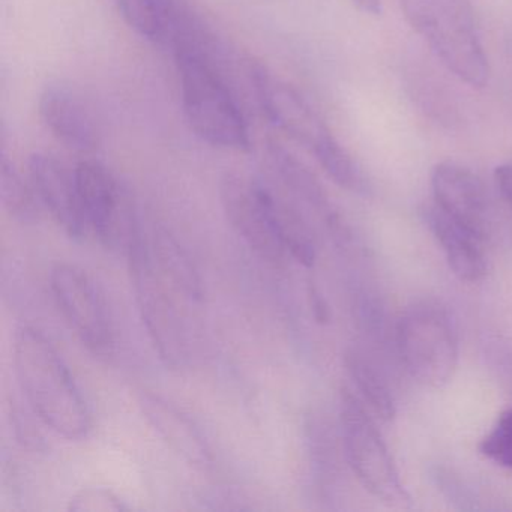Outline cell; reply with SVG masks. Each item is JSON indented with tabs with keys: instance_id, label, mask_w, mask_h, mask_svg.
Wrapping results in <instances>:
<instances>
[{
	"instance_id": "11",
	"label": "cell",
	"mask_w": 512,
	"mask_h": 512,
	"mask_svg": "<svg viewBox=\"0 0 512 512\" xmlns=\"http://www.w3.org/2000/svg\"><path fill=\"white\" fill-rule=\"evenodd\" d=\"M434 205L449 217L487 239L490 230V199L484 182L469 167L446 160L431 172Z\"/></svg>"
},
{
	"instance_id": "24",
	"label": "cell",
	"mask_w": 512,
	"mask_h": 512,
	"mask_svg": "<svg viewBox=\"0 0 512 512\" xmlns=\"http://www.w3.org/2000/svg\"><path fill=\"white\" fill-rule=\"evenodd\" d=\"M70 512H124L128 506L109 488L86 487L77 491L67 506Z\"/></svg>"
},
{
	"instance_id": "25",
	"label": "cell",
	"mask_w": 512,
	"mask_h": 512,
	"mask_svg": "<svg viewBox=\"0 0 512 512\" xmlns=\"http://www.w3.org/2000/svg\"><path fill=\"white\" fill-rule=\"evenodd\" d=\"M308 299H310L311 311H313L314 319L320 325H326L331 320V308L328 301L322 295L319 289L313 283L308 286Z\"/></svg>"
},
{
	"instance_id": "18",
	"label": "cell",
	"mask_w": 512,
	"mask_h": 512,
	"mask_svg": "<svg viewBox=\"0 0 512 512\" xmlns=\"http://www.w3.org/2000/svg\"><path fill=\"white\" fill-rule=\"evenodd\" d=\"M269 208L274 218L275 229L287 254L305 268L314 266L317 259L316 244H314L313 233L305 223L301 212H298L292 203L281 199L271 187H269Z\"/></svg>"
},
{
	"instance_id": "8",
	"label": "cell",
	"mask_w": 512,
	"mask_h": 512,
	"mask_svg": "<svg viewBox=\"0 0 512 512\" xmlns=\"http://www.w3.org/2000/svg\"><path fill=\"white\" fill-rule=\"evenodd\" d=\"M53 298L65 322L83 344L97 355L115 346L109 308L92 278L77 266L59 263L50 274Z\"/></svg>"
},
{
	"instance_id": "4",
	"label": "cell",
	"mask_w": 512,
	"mask_h": 512,
	"mask_svg": "<svg viewBox=\"0 0 512 512\" xmlns=\"http://www.w3.org/2000/svg\"><path fill=\"white\" fill-rule=\"evenodd\" d=\"M128 262L143 325L161 361L181 370L188 361V340L172 286L161 275L152 256L151 241L137 227L127 245Z\"/></svg>"
},
{
	"instance_id": "22",
	"label": "cell",
	"mask_w": 512,
	"mask_h": 512,
	"mask_svg": "<svg viewBox=\"0 0 512 512\" xmlns=\"http://www.w3.org/2000/svg\"><path fill=\"white\" fill-rule=\"evenodd\" d=\"M119 14L134 32L146 40L160 41L164 0H113Z\"/></svg>"
},
{
	"instance_id": "16",
	"label": "cell",
	"mask_w": 512,
	"mask_h": 512,
	"mask_svg": "<svg viewBox=\"0 0 512 512\" xmlns=\"http://www.w3.org/2000/svg\"><path fill=\"white\" fill-rule=\"evenodd\" d=\"M268 158L278 181L296 202L322 217L329 229L343 230L340 217L332 208L325 188L298 157L280 143L271 142L268 145Z\"/></svg>"
},
{
	"instance_id": "1",
	"label": "cell",
	"mask_w": 512,
	"mask_h": 512,
	"mask_svg": "<svg viewBox=\"0 0 512 512\" xmlns=\"http://www.w3.org/2000/svg\"><path fill=\"white\" fill-rule=\"evenodd\" d=\"M14 367L32 412L67 440L86 439L92 428L88 404L52 341L32 326L14 335Z\"/></svg>"
},
{
	"instance_id": "20",
	"label": "cell",
	"mask_w": 512,
	"mask_h": 512,
	"mask_svg": "<svg viewBox=\"0 0 512 512\" xmlns=\"http://www.w3.org/2000/svg\"><path fill=\"white\" fill-rule=\"evenodd\" d=\"M344 364L370 409L383 421H392L395 416L394 395L376 365L355 349L346 353Z\"/></svg>"
},
{
	"instance_id": "17",
	"label": "cell",
	"mask_w": 512,
	"mask_h": 512,
	"mask_svg": "<svg viewBox=\"0 0 512 512\" xmlns=\"http://www.w3.org/2000/svg\"><path fill=\"white\" fill-rule=\"evenodd\" d=\"M151 250L158 271L169 281L170 286L191 301H202L203 286L199 272L187 251L169 230L155 227Z\"/></svg>"
},
{
	"instance_id": "5",
	"label": "cell",
	"mask_w": 512,
	"mask_h": 512,
	"mask_svg": "<svg viewBox=\"0 0 512 512\" xmlns=\"http://www.w3.org/2000/svg\"><path fill=\"white\" fill-rule=\"evenodd\" d=\"M397 346L412 379L428 388H442L454 377L460 358L458 329L439 302L412 305L398 320Z\"/></svg>"
},
{
	"instance_id": "3",
	"label": "cell",
	"mask_w": 512,
	"mask_h": 512,
	"mask_svg": "<svg viewBox=\"0 0 512 512\" xmlns=\"http://www.w3.org/2000/svg\"><path fill=\"white\" fill-rule=\"evenodd\" d=\"M407 23L461 82L485 88L490 65L470 0H400Z\"/></svg>"
},
{
	"instance_id": "27",
	"label": "cell",
	"mask_w": 512,
	"mask_h": 512,
	"mask_svg": "<svg viewBox=\"0 0 512 512\" xmlns=\"http://www.w3.org/2000/svg\"><path fill=\"white\" fill-rule=\"evenodd\" d=\"M353 5L368 16H380L382 2L380 0H352Z\"/></svg>"
},
{
	"instance_id": "9",
	"label": "cell",
	"mask_w": 512,
	"mask_h": 512,
	"mask_svg": "<svg viewBox=\"0 0 512 512\" xmlns=\"http://www.w3.org/2000/svg\"><path fill=\"white\" fill-rule=\"evenodd\" d=\"M220 202L232 229L266 262L280 263L287 251L269 208V187L259 179L226 173L220 181Z\"/></svg>"
},
{
	"instance_id": "2",
	"label": "cell",
	"mask_w": 512,
	"mask_h": 512,
	"mask_svg": "<svg viewBox=\"0 0 512 512\" xmlns=\"http://www.w3.org/2000/svg\"><path fill=\"white\" fill-rule=\"evenodd\" d=\"M182 109L197 137L226 151L247 152L251 133L238 98L227 85L220 64L199 53L175 55Z\"/></svg>"
},
{
	"instance_id": "10",
	"label": "cell",
	"mask_w": 512,
	"mask_h": 512,
	"mask_svg": "<svg viewBox=\"0 0 512 512\" xmlns=\"http://www.w3.org/2000/svg\"><path fill=\"white\" fill-rule=\"evenodd\" d=\"M250 80L263 115L284 136L311 154L332 136L319 113L286 80L260 64H251Z\"/></svg>"
},
{
	"instance_id": "15",
	"label": "cell",
	"mask_w": 512,
	"mask_h": 512,
	"mask_svg": "<svg viewBox=\"0 0 512 512\" xmlns=\"http://www.w3.org/2000/svg\"><path fill=\"white\" fill-rule=\"evenodd\" d=\"M425 223L439 242L455 277L466 283H478L487 275L488 262L485 241L473 230L467 229L449 217L437 205L425 206Z\"/></svg>"
},
{
	"instance_id": "6",
	"label": "cell",
	"mask_w": 512,
	"mask_h": 512,
	"mask_svg": "<svg viewBox=\"0 0 512 512\" xmlns=\"http://www.w3.org/2000/svg\"><path fill=\"white\" fill-rule=\"evenodd\" d=\"M340 419L347 463L362 487L386 506L407 508L410 497L391 452L362 401L349 391L341 395Z\"/></svg>"
},
{
	"instance_id": "12",
	"label": "cell",
	"mask_w": 512,
	"mask_h": 512,
	"mask_svg": "<svg viewBox=\"0 0 512 512\" xmlns=\"http://www.w3.org/2000/svg\"><path fill=\"white\" fill-rule=\"evenodd\" d=\"M38 112L58 142L76 152L97 151L101 127L91 104L64 83H52L41 92Z\"/></svg>"
},
{
	"instance_id": "23",
	"label": "cell",
	"mask_w": 512,
	"mask_h": 512,
	"mask_svg": "<svg viewBox=\"0 0 512 512\" xmlns=\"http://www.w3.org/2000/svg\"><path fill=\"white\" fill-rule=\"evenodd\" d=\"M488 460L512 470V409L500 413L496 424L478 446Z\"/></svg>"
},
{
	"instance_id": "7",
	"label": "cell",
	"mask_w": 512,
	"mask_h": 512,
	"mask_svg": "<svg viewBox=\"0 0 512 512\" xmlns=\"http://www.w3.org/2000/svg\"><path fill=\"white\" fill-rule=\"evenodd\" d=\"M80 205L89 232L107 248H118L140 226L127 191L112 172L94 160L82 161L74 169Z\"/></svg>"
},
{
	"instance_id": "14",
	"label": "cell",
	"mask_w": 512,
	"mask_h": 512,
	"mask_svg": "<svg viewBox=\"0 0 512 512\" xmlns=\"http://www.w3.org/2000/svg\"><path fill=\"white\" fill-rule=\"evenodd\" d=\"M140 407L146 421L182 460L197 469L212 466L214 457L202 431L175 404L161 395L143 392Z\"/></svg>"
},
{
	"instance_id": "21",
	"label": "cell",
	"mask_w": 512,
	"mask_h": 512,
	"mask_svg": "<svg viewBox=\"0 0 512 512\" xmlns=\"http://www.w3.org/2000/svg\"><path fill=\"white\" fill-rule=\"evenodd\" d=\"M313 154L326 175L338 187L356 194H367L370 191V184L361 167L334 136H329L325 142L320 143Z\"/></svg>"
},
{
	"instance_id": "13",
	"label": "cell",
	"mask_w": 512,
	"mask_h": 512,
	"mask_svg": "<svg viewBox=\"0 0 512 512\" xmlns=\"http://www.w3.org/2000/svg\"><path fill=\"white\" fill-rule=\"evenodd\" d=\"M29 179L37 191L41 205L55 218L56 223L74 241H85L89 235L88 223L80 205L74 170L62 161L44 152H35L29 158Z\"/></svg>"
},
{
	"instance_id": "26",
	"label": "cell",
	"mask_w": 512,
	"mask_h": 512,
	"mask_svg": "<svg viewBox=\"0 0 512 512\" xmlns=\"http://www.w3.org/2000/svg\"><path fill=\"white\" fill-rule=\"evenodd\" d=\"M494 181L506 205L512 208V163L502 164L494 170Z\"/></svg>"
},
{
	"instance_id": "19",
	"label": "cell",
	"mask_w": 512,
	"mask_h": 512,
	"mask_svg": "<svg viewBox=\"0 0 512 512\" xmlns=\"http://www.w3.org/2000/svg\"><path fill=\"white\" fill-rule=\"evenodd\" d=\"M0 199L8 215L20 224H35L40 220L37 191L31 179L28 182L23 178L5 149L0 158Z\"/></svg>"
}]
</instances>
